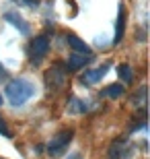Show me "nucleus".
<instances>
[{
  "mask_svg": "<svg viewBox=\"0 0 150 159\" xmlns=\"http://www.w3.org/2000/svg\"><path fill=\"white\" fill-rule=\"evenodd\" d=\"M33 95H35V87L27 79H12L6 85V97H8V101L12 106H23Z\"/></svg>",
  "mask_w": 150,
  "mask_h": 159,
  "instance_id": "1",
  "label": "nucleus"
},
{
  "mask_svg": "<svg viewBox=\"0 0 150 159\" xmlns=\"http://www.w3.org/2000/svg\"><path fill=\"white\" fill-rule=\"evenodd\" d=\"M72 136H74L72 130H62V132H58L56 136H52V141L47 145V155H49V157H62V155L68 151L70 143H72Z\"/></svg>",
  "mask_w": 150,
  "mask_h": 159,
  "instance_id": "2",
  "label": "nucleus"
},
{
  "mask_svg": "<svg viewBox=\"0 0 150 159\" xmlns=\"http://www.w3.org/2000/svg\"><path fill=\"white\" fill-rule=\"evenodd\" d=\"M47 50H49V39L45 35H37L31 39V46H29V58L31 62H41V60L45 58Z\"/></svg>",
  "mask_w": 150,
  "mask_h": 159,
  "instance_id": "3",
  "label": "nucleus"
},
{
  "mask_svg": "<svg viewBox=\"0 0 150 159\" xmlns=\"http://www.w3.org/2000/svg\"><path fill=\"white\" fill-rule=\"evenodd\" d=\"M107 70H109V64H103V66H99V68L84 70V75L80 77V81L84 83V85H95V83H99L105 75H107Z\"/></svg>",
  "mask_w": 150,
  "mask_h": 159,
  "instance_id": "4",
  "label": "nucleus"
},
{
  "mask_svg": "<svg viewBox=\"0 0 150 159\" xmlns=\"http://www.w3.org/2000/svg\"><path fill=\"white\" fill-rule=\"evenodd\" d=\"M91 58H92V54H80V52L72 54L68 58V70H80L82 66H87L91 62Z\"/></svg>",
  "mask_w": 150,
  "mask_h": 159,
  "instance_id": "5",
  "label": "nucleus"
},
{
  "mask_svg": "<svg viewBox=\"0 0 150 159\" xmlns=\"http://www.w3.org/2000/svg\"><path fill=\"white\" fill-rule=\"evenodd\" d=\"M4 19H6V21H8V23L12 25V27H17V29L21 31V33H25V35L29 33V25H27V23L23 21V17H21L19 12H15V11H8V12L4 15Z\"/></svg>",
  "mask_w": 150,
  "mask_h": 159,
  "instance_id": "6",
  "label": "nucleus"
},
{
  "mask_svg": "<svg viewBox=\"0 0 150 159\" xmlns=\"http://www.w3.org/2000/svg\"><path fill=\"white\" fill-rule=\"evenodd\" d=\"M123 31H126V8H123V4H119V15H117V23H115L113 43H119V41L123 39Z\"/></svg>",
  "mask_w": 150,
  "mask_h": 159,
  "instance_id": "7",
  "label": "nucleus"
},
{
  "mask_svg": "<svg viewBox=\"0 0 150 159\" xmlns=\"http://www.w3.org/2000/svg\"><path fill=\"white\" fill-rule=\"evenodd\" d=\"M66 41H68V46L74 50V52H80V54H91V48L80 39V37H76L74 33H66Z\"/></svg>",
  "mask_w": 150,
  "mask_h": 159,
  "instance_id": "8",
  "label": "nucleus"
},
{
  "mask_svg": "<svg viewBox=\"0 0 150 159\" xmlns=\"http://www.w3.org/2000/svg\"><path fill=\"white\" fill-rule=\"evenodd\" d=\"M64 81V72L58 70V68H52L49 75H47V83H49V87H60Z\"/></svg>",
  "mask_w": 150,
  "mask_h": 159,
  "instance_id": "9",
  "label": "nucleus"
},
{
  "mask_svg": "<svg viewBox=\"0 0 150 159\" xmlns=\"http://www.w3.org/2000/svg\"><path fill=\"white\" fill-rule=\"evenodd\" d=\"M132 103H134V106H138V107L144 106V103H146V87H140L138 93L132 95Z\"/></svg>",
  "mask_w": 150,
  "mask_h": 159,
  "instance_id": "10",
  "label": "nucleus"
},
{
  "mask_svg": "<svg viewBox=\"0 0 150 159\" xmlns=\"http://www.w3.org/2000/svg\"><path fill=\"white\" fill-rule=\"evenodd\" d=\"M105 95H109V97H121L123 95V87L121 85H109V87L105 89Z\"/></svg>",
  "mask_w": 150,
  "mask_h": 159,
  "instance_id": "11",
  "label": "nucleus"
},
{
  "mask_svg": "<svg viewBox=\"0 0 150 159\" xmlns=\"http://www.w3.org/2000/svg\"><path fill=\"white\" fill-rule=\"evenodd\" d=\"M117 72H119V77L123 79V81H130V79H132V68L127 64H119L117 66Z\"/></svg>",
  "mask_w": 150,
  "mask_h": 159,
  "instance_id": "12",
  "label": "nucleus"
},
{
  "mask_svg": "<svg viewBox=\"0 0 150 159\" xmlns=\"http://www.w3.org/2000/svg\"><path fill=\"white\" fill-rule=\"evenodd\" d=\"M0 132H2V134H4L6 139H11V136H12V132L8 130V126H6V122H4L2 118H0Z\"/></svg>",
  "mask_w": 150,
  "mask_h": 159,
  "instance_id": "13",
  "label": "nucleus"
},
{
  "mask_svg": "<svg viewBox=\"0 0 150 159\" xmlns=\"http://www.w3.org/2000/svg\"><path fill=\"white\" fill-rule=\"evenodd\" d=\"M19 4H25V6H37L39 4V0H15Z\"/></svg>",
  "mask_w": 150,
  "mask_h": 159,
  "instance_id": "14",
  "label": "nucleus"
},
{
  "mask_svg": "<svg viewBox=\"0 0 150 159\" xmlns=\"http://www.w3.org/2000/svg\"><path fill=\"white\" fill-rule=\"evenodd\" d=\"M68 159H84V157H82V153H72Z\"/></svg>",
  "mask_w": 150,
  "mask_h": 159,
  "instance_id": "15",
  "label": "nucleus"
},
{
  "mask_svg": "<svg viewBox=\"0 0 150 159\" xmlns=\"http://www.w3.org/2000/svg\"><path fill=\"white\" fill-rule=\"evenodd\" d=\"M0 79H6V70H4V66H0Z\"/></svg>",
  "mask_w": 150,
  "mask_h": 159,
  "instance_id": "16",
  "label": "nucleus"
},
{
  "mask_svg": "<svg viewBox=\"0 0 150 159\" xmlns=\"http://www.w3.org/2000/svg\"><path fill=\"white\" fill-rule=\"evenodd\" d=\"M0 106H2V95H0Z\"/></svg>",
  "mask_w": 150,
  "mask_h": 159,
  "instance_id": "17",
  "label": "nucleus"
}]
</instances>
